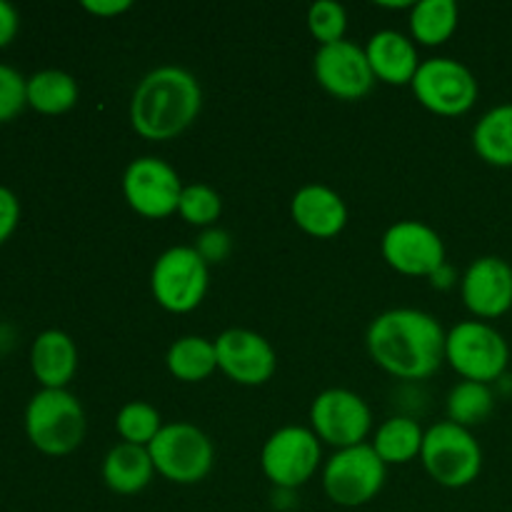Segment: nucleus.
<instances>
[{"label":"nucleus","instance_id":"12","mask_svg":"<svg viewBox=\"0 0 512 512\" xmlns=\"http://www.w3.org/2000/svg\"><path fill=\"white\" fill-rule=\"evenodd\" d=\"M373 428V413L358 393L348 388L323 390L310 405V430L320 443L335 450L365 443Z\"/></svg>","mask_w":512,"mask_h":512},{"label":"nucleus","instance_id":"3","mask_svg":"<svg viewBox=\"0 0 512 512\" xmlns=\"http://www.w3.org/2000/svg\"><path fill=\"white\" fill-rule=\"evenodd\" d=\"M85 430V410L70 390L40 388L25 405V435L35 450L50 458H63L78 450Z\"/></svg>","mask_w":512,"mask_h":512},{"label":"nucleus","instance_id":"11","mask_svg":"<svg viewBox=\"0 0 512 512\" xmlns=\"http://www.w3.org/2000/svg\"><path fill=\"white\" fill-rule=\"evenodd\" d=\"M183 188L178 170L168 160L155 155L130 160L123 173L125 203L150 220H163L178 213Z\"/></svg>","mask_w":512,"mask_h":512},{"label":"nucleus","instance_id":"4","mask_svg":"<svg viewBox=\"0 0 512 512\" xmlns=\"http://www.w3.org/2000/svg\"><path fill=\"white\" fill-rule=\"evenodd\" d=\"M420 460L435 483L458 490L478 480L483 470V448L468 428L443 420L425 430Z\"/></svg>","mask_w":512,"mask_h":512},{"label":"nucleus","instance_id":"13","mask_svg":"<svg viewBox=\"0 0 512 512\" xmlns=\"http://www.w3.org/2000/svg\"><path fill=\"white\" fill-rule=\"evenodd\" d=\"M385 263L408 278H433L445 268V243L430 225L420 220H398L380 240Z\"/></svg>","mask_w":512,"mask_h":512},{"label":"nucleus","instance_id":"20","mask_svg":"<svg viewBox=\"0 0 512 512\" xmlns=\"http://www.w3.org/2000/svg\"><path fill=\"white\" fill-rule=\"evenodd\" d=\"M103 480L115 495H138L150 485L155 465L148 448L130 443H118L108 450L103 460Z\"/></svg>","mask_w":512,"mask_h":512},{"label":"nucleus","instance_id":"26","mask_svg":"<svg viewBox=\"0 0 512 512\" xmlns=\"http://www.w3.org/2000/svg\"><path fill=\"white\" fill-rule=\"evenodd\" d=\"M448 420L463 428H475L485 423L495 410V395L490 385L473 383V380H460L448 395Z\"/></svg>","mask_w":512,"mask_h":512},{"label":"nucleus","instance_id":"7","mask_svg":"<svg viewBox=\"0 0 512 512\" xmlns=\"http://www.w3.org/2000/svg\"><path fill=\"white\" fill-rule=\"evenodd\" d=\"M155 473L175 485H195L213 470V440L193 423L163 425L153 443L148 445Z\"/></svg>","mask_w":512,"mask_h":512},{"label":"nucleus","instance_id":"24","mask_svg":"<svg viewBox=\"0 0 512 512\" xmlns=\"http://www.w3.org/2000/svg\"><path fill=\"white\" fill-rule=\"evenodd\" d=\"M425 430L418 420L408 415H395L388 418L373 435V448L385 465H405L410 460L420 458L423 450Z\"/></svg>","mask_w":512,"mask_h":512},{"label":"nucleus","instance_id":"18","mask_svg":"<svg viewBox=\"0 0 512 512\" xmlns=\"http://www.w3.org/2000/svg\"><path fill=\"white\" fill-rule=\"evenodd\" d=\"M30 370L40 388L68 390L78 370V345L63 330H43L30 345Z\"/></svg>","mask_w":512,"mask_h":512},{"label":"nucleus","instance_id":"9","mask_svg":"<svg viewBox=\"0 0 512 512\" xmlns=\"http://www.w3.org/2000/svg\"><path fill=\"white\" fill-rule=\"evenodd\" d=\"M410 88L425 110L443 118L465 115L473 110L480 95L473 70L455 58L423 60Z\"/></svg>","mask_w":512,"mask_h":512},{"label":"nucleus","instance_id":"6","mask_svg":"<svg viewBox=\"0 0 512 512\" xmlns=\"http://www.w3.org/2000/svg\"><path fill=\"white\" fill-rule=\"evenodd\" d=\"M210 285V265L193 245H173L158 255L150 273L155 303L175 315L193 313L205 300Z\"/></svg>","mask_w":512,"mask_h":512},{"label":"nucleus","instance_id":"1","mask_svg":"<svg viewBox=\"0 0 512 512\" xmlns=\"http://www.w3.org/2000/svg\"><path fill=\"white\" fill-rule=\"evenodd\" d=\"M448 333L425 310L393 308L370 323L365 345L378 368L398 380H425L443 365Z\"/></svg>","mask_w":512,"mask_h":512},{"label":"nucleus","instance_id":"23","mask_svg":"<svg viewBox=\"0 0 512 512\" xmlns=\"http://www.w3.org/2000/svg\"><path fill=\"white\" fill-rule=\"evenodd\" d=\"M78 80L58 68L38 70L28 78V108L43 115H63L78 105Z\"/></svg>","mask_w":512,"mask_h":512},{"label":"nucleus","instance_id":"8","mask_svg":"<svg viewBox=\"0 0 512 512\" xmlns=\"http://www.w3.org/2000/svg\"><path fill=\"white\" fill-rule=\"evenodd\" d=\"M388 478V465L370 443L335 450L323 468V490L340 508H360L375 500Z\"/></svg>","mask_w":512,"mask_h":512},{"label":"nucleus","instance_id":"2","mask_svg":"<svg viewBox=\"0 0 512 512\" xmlns=\"http://www.w3.org/2000/svg\"><path fill=\"white\" fill-rule=\"evenodd\" d=\"M203 108V88L190 70L180 65H160L143 75L130 98V125L145 140L178 138L198 120Z\"/></svg>","mask_w":512,"mask_h":512},{"label":"nucleus","instance_id":"28","mask_svg":"<svg viewBox=\"0 0 512 512\" xmlns=\"http://www.w3.org/2000/svg\"><path fill=\"white\" fill-rule=\"evenodd\" d=\"M220 213H223V198H220L218 190L205 183L185 185L178 203V215L185 223L203 230L213 228L218 223Z\"/></svg>","mask_w":512,"mask_h":512},{"label":"nucleus","instance_id":"5","mask_svg":"<svg viewBox=\"0 0 512 512\" xmlns=\"http://www.w3.org/2000/svg\"><path fill=\"white\" fill-rule=\"evenodd\" d=\"M445 360L463 380L490 385L510 365V345L500 330L485 320H465L445 338Z\"/></svg>","mask_w":512,"mask_h":512},{"label":"nucleus","instance_id":"29","mask_svg":"<svg viewBox=\"0 0 512 512\" xmlns=\"http://www.w3.org/2000/svg\"><path fill=\"white\" fill-rule=\"evenodd\" d=\"M308 30L320 45L338 43V40H345L348 13L335 0H318L308 8Z\"/></svg>","mask_w":512,"mask_h":512},{"label":"nucleus","instance_id":"34","mask_svg":"<svg viewBox=\"0 0 512 512\" xmlns=\"http://www.w3.org/2000/svg\"><path fill=\"white\" fill-rule=\"evenodd\" d=\"M133 8L130 0H83V10L98 15V18H113Z\"/></svg>","mask_w":512,"mask_h":512},{"label":"nucleus","instance_id":"32","mask_svg":"<svg viewBox=\"0 0 512 512\" xmlns=\"http://www.w3.org/2000/svg\"><path fill=\"white\" fill-rule=\"evenodd\" d=\"M20 223V200L10 188L0 185V245L8 243Z\"/></svg>","mask_w":512,"mask_h":512},{"label":"nucleus","instance_id":"25","mask_svg":"<svg viewBox=\"0 0 512 512\" xmlns=\"http://www.w3.org/2000/svg\"><path fill=\"white\" fill-rule=\"evenodd\" d=\"M460 10L455 0H420L410 8V35L418 45H443L458 30Z\"/></svg>","mask_w":512,"mask_h":512},{"label":"nucleus","instance_id":"27","mask_svg":"<svg viewBox=\"0 0 512 512\" xmlns=\"http://www.w3.org/2000/svg\"><path fill=\"white\" fill-rule=\"evenodd\" d=\"M163 418H160V410L155 405L145 403V400H133V403H125L123 408L115 415V430L123 438V443L140 445V448H148L155 440V435L163 430Z\"/></svg>","mask_w":512,"mask_h":512},{"label":"nucleus","instance_id":"15","mask_svg":"<svg viewBox=\"0 0 512 512\" xmlns=\"http://www.w3.org/2000/svg\"><path fill=\"white\" fill-rule=\"evenodd\" d=\"M313 73L320 88L338 100L365 98L375 85L365 48L350 40L320 45L313 58Z\"/></svg>","mask_w":512,"mask_h":512},{"label":"nucleus","instance_id":"10","mask_svg":"<svg viewBox=\"0 0 512 512\" xmlns=\"http://www.w3.org/2000/svg\"><path fill=\"white\" fill-rule=\"evenodd\" d=\"M323 460L318 435L303 425H285L265 440L260 450V468L265 478L283 490H295L313 480Z\"/></svg>","mask_w":512,"mask_h":512},{"label":"nucleus","instance_id":"22","mask_svg":"<svg viewBox=\"0 0 512 512\" xmlns=\"http://www.w3.org/2000/svg\"><path fill=\"white\" fill-rule=\"evenodd\" d=\"M168 373L180 383H203L218 370L215 340L203 335H183L175 340L165 355Z\"/></svg>","mask_w":512,"mask_h":512},{"label":"nucleus","instance_id":"33","mask_svg":"<svg viewBox=\"0 0 512 512\" xmlns=\"http://www.w3.org/2000/svg\"><path fill=\"white\" fill-rule=\"evenodd\" d=\"M20 30V15L8 0H0V50L8 48Z\"/></svg>","mask_w":512,"mask_h":512},{"label":"nucleus","instance_id":"31","mask_svg":"<svg viewBox=\"0 0 512 512\" xmlns=\"http://www.w3.org/2000/svg\"><path fill=\"white\" fill-rule=\"evenodd\" d=\"M195 250L200 253V258L205 260L208 265L213 263H223L225 258L230 255V250H233V240H230V235L225 233L223 228H205L203 233H200L198 243L193 245Z\"/></svg>","mask_w":512,"mask_h":512},{"label":"nucleus","instance_id":"16","mask_svg":"<svg viewBox=\"0 0 512 512\" xmlns=\"http://www.w3.org/2000/svg\"><path fill=\"white\" fill-rule=\"evenodd\" d=\"M460 298L478 320L503 318L512 308V265L500 255L473 260L460 278Z\"/></svg>","mask_w":512,"mask_h":512},{"label":"nucleus","instance_id":"19","mask_svg":"<svg viewBox=\"0 0 512 512\" xmlns=\"http://www.w3.org/2000/svg\"><path fill=\"white\" fill-rule=\"evenodd\" d=\"M365 55L375 80L388 85H410L420 68L418 45L398 30H378L365 45Z\"/></svg>","mask_w":512,"mask_h":512},{"label":"nucleus","instance_id":"30","mask_svg":"<svg viewBox=\"0 0 512 512\" xmlns=\"http://www.w3.org/2000/svg\"><path fill=\"white\" fill-rule=\"evenodd\" d=\"M28 108V78L0 63V125L10 123Z\"/></svg>","mask_w":512,"mask_h":512},{"label":"nucleus","instance_id":"17","mask_svg":"<svg viewBox=\"0 0 512 512\" xmlns=\"http://www.w3.org/2000/svg\"><path fill=\"white\" fill-rule=\"evenodd\" d=\"M290 218L303 233L328 240L343 233L348 225V205L328 185H303L290 200Z\"/></svg>","mask_w":512,"mask_h":512},{"label":"nucleus","instance_id":"21","mask_svg":"<svg viewBox=\"0 0 512 512\" xmlns=\"http://www.w3.org/2000/svg\"><path fill=\"white\" fill-rule=\"evenodd\" d=\"M473 148L495 168H512V103H503L480 115L473 128Z\"/></svg>","mask_w":512,"mask_h":512},{"label":"nucleus","instance_id":"14","mask_svg":"<svg viewBox=\"0 0 512 512\" xmlns=\"http://www.w3.org/2000/svg\"><path fill=\"white\" fill-rule=\"evenodd\" d=\"M218 370L245 388L265 385L278 370V353L268 338L248 328H230L215 338Z\"/></svg>","mask_w":512,"mask_h":512}]
</instances>
